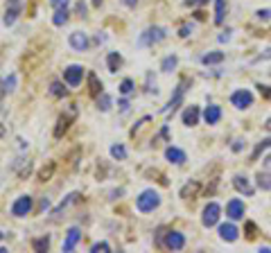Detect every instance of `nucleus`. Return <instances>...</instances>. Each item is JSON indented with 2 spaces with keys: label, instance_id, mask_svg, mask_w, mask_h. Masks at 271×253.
I'll use <instances>...</instances> for the list:
<instances>
[{
  "label": "nucleus",
  "instance_id": "obj_1",
  "mask_svg": "<svg viewBox=\"0 0 271 253\" xmlns=\"http://www.w3.org/2000/svg\"><path fill=\"white\" fill-rule=\"evenodd\" d=\"M161 206V195H158L156 190H143L136 199V208L140 213H154V210Z\"/></svg>",
  "mask_w": 271,
  "mask_h": 253
},
{
  "label": "nucleus",
  "instance_id": "obj_2",
  "mask_svg": "<svg viewBox=\"0 0 271 253\" xmlns=\"http://www.w3.org/2000/svg\"><path fill=\"white\" fill-rule=\"evenodd\" d=\"M165 36H168V32H165V27H158V25H152V27H147L140 34L138 39V48H152V45L161 43V41H165Z\"/></svg>",
  "mask_w": 271,
  "mask_h": 253
},
{
  "label": "nucleus",
  "instance_id": "obj_3",
  "mask_svg": "<svg viewBox=\"0 0 271 253\" xmlns=\"http://www.w3.org/2000/svg\"><path fill=\"white\" fill-rule=\"evenodd\" d=\"M75 118H77V107L70 104L68 111L61 113V116L57 118V125H54V138H64V133L70 129V125L75 122Z\"/></svg>",
  "mask_w": 271,
  "mask_h": 253
},
{
  "label": "nucleus",
  "instance_id": "obj_4",
  "mask_svg": "<svg viewBox=\"0 0 271 253\" xmlns=\"http://www.w3.org/2000/svg\"><path fill=\"white\" fill-rule=\"evenodd\" d=\"M32 208H34V201H32L30 195H20L18 199L11 204V215L14 217H25V215H30Z\"/></svg>",
  "mask_w": 271,
  "mask_h": 253
},
{
  "label": "nucleus",
  "instance_id": "obj_5",
  "mask_svg": "<svg viewBox=\"0 0 271 253\" xmlns=\"http://www.w3.org/2000/svg\"><path fill=\"white\" fill-rule=\"evenodd\" d=\"M20 11H23V0H7V5H5V18H2V23H5L7 27H11V25L18 20Z\"/></svg>",
  "mask_w": 271,
  "mask_h": 253
},
{
  "label": "nucleus",
  "instance_id": "obj_6",
  "mask_svg": "<svg viewBox=\"0 0 271 253\" xmlns=\"http://www.w3.org/2000/svg\"><path fill=\"white\" fill-rule=\"evenodd\" d=\"M190 86V79H181V84L177 86V91H174V95L170 98V102H168V107L163 109L165 113H170V111H177L179 107H181V102H183V95H185V88Z\"/></svg>",
  "mask_w": 271,
  "mask_h": 253
},
{
  "label": "nucleus",
  "instance_id": "obj_7",
  "mask_svg": "<svg viewBox=\"0 0 271 253\" xmlns=\"http://www.w3.org/2000/svg\"><path fill=\"white\" fill-rule=\"evenodd\" d=\"M84 75H86V68H82L79 63H73V66H68V68L64 70V82L68 84V86H79L82 79H84Z\"/></svg>",
  "mask_w": 271,
  "mask_h": 253
},
{
  "label": "nucleus",
  "instance_id": "obj_8",
  "mask_svg": "<svg viewBox=\"0 0 271 253\" xmlns=\"http://www.w3.org/2000/svg\"><path fill=\"white\" fill-rule=\"evenodd\" d=\"M219 215H222V208H219V204H215V201H210V204L203 208V215H201V224L206 226V229H210V226H215L217 222H219Z\"/></svg>",
  "mask_w": 271,
  "mask_h": 253
},
{
  "label": "nucleus",
  "instance_id": "obj_9",
  "mask_svg": "<svg viewBox=\"0 0 271 253\" xmlns=\"http://www.w3.org/2000/svg\"><path fill=\"white\" fill-rule=\"evenodd\" d=\"M68 43L73 50H77V52H86V50L90 48V39L86 32H73V34L68 36Z\"/></svg>",
  "mask_w": 271,
  "mask_h": 253
},
{
  "label": "nucleus",
  "instance_id": "obj_10",
  "mask_svg": "<svg viewBox=\"0 0 271 253\" xmlns=\"http://www.w3.org/2000/svg\"><path fill=\"white\" fill-rule=\"evenodd\" d=\"M231 104L235 109H249L253 104V93L251 91H244V88H242V91H235L231 95Z\"/></svg>",
  "mask_w": 271,
  "mask_h": 253
},
{
  "label": "nucleus",
  "instance_id": "obj_11",
  "mask_svg": "<svg viewBox=\"0 0 271 253\" xmlns=\"http://www.w3.org/2000/svg\"><path fill=\"white\" fill-rule=\"evenodd\" d=\"M163 247H168L170 251H181V249L185 247V238H183V233H179V231H170V233H165Z\"/></svg>",
  "mask_w": 271,
  "mask_h": 253
},
{
  "label": "nucleus",
  "instance_id": "obj_12",
  "mask_svg": "<svg viewBox=\"0 0 271 253\" xmlns=\"http://www.w3.org/2000/svg\"><path fill=\"white\" fill-rule=\"evenodd\" d=\"M79 240H82V231H79L77 226L68 229V233H66V240H64V247H61V251H64V253H70L75 247H77Z\"/></svg>",
  "mask_w": 271,
  "mask_h": 253
},
{
  "label": "nucleus",
  "instance_id": "obj_13",
  "mask_svg": "<svg viewBox=\"0 0 271 253\" xmlns=\"http://www.w3.org/2000/svg\"><path fill=\"white\" fill-rule=\"evenodd\" d=\"M244 213H247V208H244V204H242L240 199H231L226 206V215L231 219H244Z\"/></svg>",
  "mask_w": 271,
  "mask_h": 253
},
{
  "label": "nucleus",
  "instance_id": "obj_14",
  "mask_svg": "<svg viewBox=\"0 0 271 253\" xmlns=\"http://www.w3.org/2000/svg\"><path fill=\"white\" fill-rule=\"evenodd\" d=\"M165 158H168L170 163H174V165H183V163L187 161L185 151L179 149V147H168V149H165Z\"/></svg>",
  "mask_w": 271,
  "mask_h": 253
},
{
  "label": "nucleus",
  "instance_id": "obj_15",
  "mask_svg": "<svg viewBox=\"0 0 271 253\" xmlns=\"http://www.w3.org/2000/svg\"><path fill=\"white\" fill-rule=\"evenodd\" d=\"M199 107L197 104H190V107H185V111H183V125L185 126H194L199 122Z\"/></svg>",
  "mask_w": 271,
  "mask_h": 253
},
{
  "label": "nucleus",
  "instance_id": "obj_16",
  "mask_svg": "<svg viewBox=\"0 0 271 253\" xmlns=\"http://www.w3.org/2000/svg\"><path fill=\"white\" fill-rule=\"evenodd\" d=\"M219 238H222L224 242H235V240L240 238V231H237L235 224H222L219 226Z\"/></svg>",
  "mask_w": 271,
  "mask_h": 253
},
{
  "label": "nucleus",
  "instance_id": "obj_17",
  "mask_svg": "<svg viewBox=\"0 0 271 253\" xmlns=\"http://www.w3.org/2000/svg\"><path fill=\"white\" fill-rule=\"evenodd\" d=\"M233 185H235L237 192H242V195H247V197H253V188H251L247 176H242V174L233 176Z\"/></svg>",
  "mask_w": 271,
  "mask_h": 253
},
{
  "label": "nucleus",
  "instance_id": "obj_18",
  "mask_svg": "<svg viewBox=\"0 0 271 253\" xmlns=\"http://www.w3.org/2000/svg\"><path fill=\"white\" fill-rule=\"evenodd\" d=\"M219 118H222V109L217 107V104L206 107V111H203V120H206L208 125H217V122H219Z\"/></svg>",
  "mask_w": 271,
  "mask_h": 253
},
{
  "label": "nucleus",
  "instance_id": "obj_19",
  "mask_svg": "<svg viewBox=\"0 0 271 253\" xmlns=\"http://www.w3.org/2000/svg\"><path fill=\"white\" fill-rule=\"evenodd\" d=\"M106 66H108V73H118L120 66H122V54L120 52H108L106 54Z\"/></svg>",
  "mask_w": 271,
  "mask_h": 253
},
{
  "label": "nucleus",
  "instance_id": "obj_20",
  "mask_svg": "<svg viewBox=\"0 0 271 253\" xmlns=\"http://www.w3.org/2000/svg\"><path fill=\"white\" fill-rule=\"evenodd\" d=\"M77 199H79V192H70V195L66 197V199L61 201V204H59V206H57V208L52 210V215H61V213H64V210H66V208H68L70 204H75V201H77Z\"/></svg>",
  "mask_w": 271,
  "mask_h": 253
},
{
  "label": "nucleus",
  "instance_id": "obj_21",
  "mask_svg": "<svg viewBox=\"0 0 271 253\" xmlns=\"http://www.w3.org/2000/svg\"><path fill=\"white\" fill-rule=\"evenodd\" d=\"M89 93H90V95H93V98H97V95H99V93H102V82H99V79H97V75H95V73H90L89 75Z\"/></svg>",
  "mask_w": 271,
  "mask_h": 253
},
{
  "label": "nucleus",
  "instance_id": "obj_22",
  "mask_svg": "<svg viewBox=\"0 0 271 253\" xmlns=\"http://www.w3.org/2000/svg\"><path fill=\"white\" fill-rule=\"evenodd\" d=\"M224 61V52H208L201 57L203 66H215V63H222Z\"/></svg>",
  "mask_w": 271,
  "mask_h": 253
},
{
  "label": "nucleus",
  "instance_id": "obj_23",
  "mask_svg": "<svg viewBox=\"0 0 271 253\" xmlns=\"http://www.w3.org/2000/svg\"><path fill=\"white\" fill-rule=\"evenodd\" d=\"M54 170H57V163L50 161L48 165H43L39 170V181H50V179H52V174H54Z\"/></svg>",
  "mask_w": 271,
  "mask_h": 253
},
{
  "label": "nucleus",
  "instance_id": "obj_24",
  "mask_svg": "<svg viewBox=\"0 0 271 253\" xmlns=\"http://www.w3.org/2000/svg\"><path fill=\"white\" fill-rule=\"evenodd\" d=\"M224 16H226V2L224 0H215V23L222 25Z\"/></svg>",
  "mask_w": 271,
  "mask_h": 253
},
{
  "label": "nucleus",
  "instance_id": "obj_25",
  "mask_svg": "<svg viewBox=\"0 0 271 253\" xmlns=\"http://www.w3.org/2000/svg\"><path fill=\"white\" fill-rule=\"evenodd\" d=\"M197 190H199V183H197V181H192V183H185V185L181 188V197H183V199H194Z\"/></svg>",
  "mask_w": 271,
  "mask_h": 253
},
{
  "label": "nucleus",
  "instance_id": "obj_26",
  "mask_svg": "<svg viewBox=\"0 0 271 253\" xmlns=\"http://www.w3.org/2000/svg\"><path fill=\"white\" fill-rule=\"evenodd\" d=\"M111 104H113V100H111V95H108V93H99V95H97V109H99V111H104V113H106L108 111V109H111Z\"/></svg>",
  "mask_w": 271,
  "mask_h": 253
},
{
  "label": "nucleus",
  "instance_id": "obj_27",
  "mask_svg": "<svg viewBox=\"0 0 271 253\" xmlns=\"http://www.w3.org/2000/svg\"><path fill=\"white\" fill-rule=\"evenodd\" d=\"M177 63H179V57H177V54H170V57L163 59L161 70H163V73H172V70L177 68Z\"/></svg>",
  "mask_w": 271,
  "mask_h": 253
},
{
  "label": "nucleus",
  "instance_id": "obj_28",
  "mask_svg": "<svg viewBox=\"0 0 271 253\" xmlns=\"http://www.w3.org/2000/svg\"><path fill=\"white\" fill-rule=\"evenodd\" d=\"M52 23L57 25V27H61V25H66V23H68V9H66V7H61V9H57V11H54V16H52Z\"/></svg>",
  "mask_w": 271,
  "mask_h": 253
},
{
  "label": "nucleus",
  "instance_id": "obj_29",
  "mask_svg": "<svg viewBox=\"0 0 271 253\" xmlns=\"http://www.w3.org/2000/svg\"><path fill=\"white\" fill-rule=\"evenodd\" d=\"M258 188L260 190H271V174L269 172H258Z\"/></svg>",
  "mask_w": 271,
  "mask_h": 253
},
{
  "label": "nucleus",
  "instance_id": "obj_30",
  "mask_svg": "<svg viewBox=\"0 0 271 253\" xmlns=\"http://www.w3.org/2000/svg\"><path fill=\"white\" fill-rule=\"evenodd\" d=\"M48 247H50V235L32 240V249H34V251H48Z\"/></svg>",
  "mask_w": 271,
  "mask_h": 253
},
{
  "label": "nucleus",
  "instance_id": "obj_31",
  "mask_svg": "<svg viewBox=\"0 0 271 253\" xmlns=\"http://www.w3.org/2000/svg\"><path fill=\"white\" fill-rule=\"evenodd\" d=\"M50 93H52L54 98H64L68 91H66V86L61 82H52V84H50Z\"/></svg>",
  "mask_w": 271,
  "mask_h": 253
},
{
  "label": "nucleus",
  "instance_id": "obj_32",
  "mask_svg": "<svg viewBox=\"0 0 271 253\" xmlns=\"http://www.w3.org/2000/svg\"><path fill=\"white\" fill-rule=\"evenodd\" d=\"M269 147H271V138H265V140H262L260 145L256 147V151L251 154V163H253V161H258V156H260L265 149H269Z\"/></svg>",
  "mask_w": 271,
  "mask_h": 253
},
{
  "label": "nucleus",
  "instance_id": "obj_33",
  "mask_svg": "<svg viewBox=\"0 0 271 253\" xmlns=\"http://www.w3.org/2000/svg\"><path fill=\"white\" fill-rule=\"evenodd\" d=\"M111 156H113L115 161L127 158V149H124V145H113V147H111Z\"/></svg>",
  "mask_w": 271,
  "mask_h": 253
},
{
  "label": "nucleus",
  "instance_id": "obj_34",
  "mask_svg": "<svg viewBox=\"0 0 271 253\" xmlns=\"http://www.w3.org/2000/svg\"><path fill=\"white\" fill-rule=\"evenodd\" d=\"M108 251H111V244L108 242H97L90 247V253H108Z\"/></svg>",
  "mask_w": 271,
  "mask_h": 253
},
{
  "label": "nucleus",
  "instance_id": "obj_35",
  "mask_svg": "<svg viewBox=\"0 0 271 253\" xmlns=\"http://www.w3.org/2000/svg\"><path fill=\"white\" fill-rule=\"evenodd\" d=\"M131 91H133V82L131 79H122V84H120V93H122V95H129Z\"/></svg>",
  "mask_w": 271,
  "mask_h": 253
},
{
  "label": "nucleus",
  "instance_id": "obj_36",
  "mask_svg": "<svg viewBox=\"0 0 271 253\" xmlns=\"http://www.w3.org/2000/svg\"><path fill=\"white\" fill-rule=\"evenodd\" d=\"M5 88H7V93H11L16 88V75L11 73L9 77H5Z\"/></svg>",
  "mask_w": 271,
  "mask_h": 253
},
{
  "label": "nucleus",
  "instance_id": "obj_37",
  "mask_svg": "<svg viewBox=\"0 0 271 253\" xmlns=\"http://www.w3.org/2000/svg\"><path fill=\"white\" fill-rule=\"evenodd\" d=\"M256 16H258V20H265L267 23V20H271V9H260Z\"/></svg>",
  "mask_w": 271,
  "mask_h": 253
},
{
  "label": "nucleus",
  "instance_id": "obj_38",
  "mask_svg": "<svg viewBox=\"0 0 271 253\" xmlns=\"http://www.w3.org/2000/svg\"><path fill=\"white\" fill-rule=\"evenodd\" d=\"M70 0H50V5L54 7V9H61V7H68Z\"/></svg>",
  "mask_w": 271,
  "mask_h": 253
},
{
  "label": "nucleus",
  "instance_id": "obj_39",
  "mask_svg": "<svg viewBox=\"0 0 271 253\" xmlns=\"http://www.w3.org/2000/svg\"><path fill=\"white\" fill-rule=\"evenodd\" d=\"M190 32H192V25H183V27L179 29V36H183V39H185V36H190Z\"/></svg>",
  "mask_w": 271,
  "mask_h": 253
},
{
  "label": "nucleus",
  "instance_id": "obj_40",
  "mask_svg": "<svg viewBox=\"0 0 271 253\" xmlns=\"http://www.w3.org/2000/svg\"><path fill=\"white\" fill-rule=\"evenodd\" d=\"M208 0H185V7H199V5H206Z\"/></svg>",
  "mask_w": 271,
  "mask_h": 253
},
{
  "label": "nucleus",
  "instance_id": "obj_41",
  "mask_svg": "<svg viewBox=\"0 0 271 253\" xmlns=\"http://www.w3.org/2000/svg\"><path fill=\"white\" fill-rule=\"evenodd\" d=\"M247 231H249V240L256 238V224H251V222H249V224H247Z\"/></svg>",
  "mask_w": 271,
  "mask_h": 253
},
{
  "label": "nucleus",
  "instance_id": "obj_42",
  "mask_svg": "<svg viewBox=\"0 0 271 253\" xmlns=\"http://www.w3.org/2000/svg\"><path fill=\"white\" fill-rule=\"evenodd\" d=\"M242 149H244V140L240 138V140H235V145H233V151L237 154V151H242Z\"/></svg>",
  "mask_w": 271,
  "mask_h": 253
},
{
  "label": "nucleus",
  "instance_id": "obj_43",
  "mask_svg": "<svg viewBox=\"0 0 271 253\" xmlns=\"http://www.w3.org/2000/svg\"><path fill=\"white\" fill-rule=\"evenodd\" d=\"M75 9H77L79 16H86V5H84V2H77V7H75Z\"/></svg>",
  "mask_w": 271,
  "mask_h": 253
},
{
  "label": "nucleus",
  "instance_id": "obj_44",
  "mask_svg": "<svg viewBox=\"0 0 271 253\" xmlns=\"http://www.w3.org/2000/svg\"><path fill=\"white\" fill-rule=\"evenodd\" d=\"M7 95V88H5V79H0V98Z\"/></svg>",
  "mask_w": 271,
  "mask_h": 253
},
{
  "label": "nucleus",
  "instance_id": "obj_45",
  "mask_svg": "<svg viewBox=\"0 0 271 253\" xmlns=\"http://www.w3.org/2000/svg\"><path fill=\"white\" fill-rule=\"evenodd\" d=\"M122 5L124 7H136L138 5V0H122Z\"/></svg>",
  "mask_w": 271,
  "mask_h": 253
},
{
  "label": "nucleus",
  "instance_id": "obj_46",
  "mask_svg": "<svg viewBox=\"0 0 271 253\" xmlns=\"http://www.w3.org/2000/svg\"><path fill=\"white\" fill-rule=\"evenodd\" d=\"M127 109H129V102L127 100H120V111H127Z\"/></svg>",
  "mask_w": 271,
  "mask_h": 253
},
{
  "label": "nucleus",
  "instance_id": "obj_47",
  "mask_svg": "<svg viewBox=\"0 0 271 253\" xmlns=\"http://www.w3.org/2000/svg\"><path fill=\"white\" fill-rule=\"evenodd\" d=\"M228 39H231V34H228V32H224V34L219 36V41H222V43H224V41H228Z\"/></svg>",
  "mask_w": 271,
  "mask_h": 253
},
{
  "label": "nucleus",
  "instance_id": "obj_48",
  "mask_svg": "<svg viewBox=\"0 0 271 253\" xmlns=\"http://www.w3.org/2000/svg\"><path fill=\"white\" fill-rule=\"evenodd\" d=\"M2 59H5V45H0V63H2Z\"/></svg>",
  "mask_w": 271,
  "mask_h": 253
},
{
  "label": "nucleus",
  "instance_id": "obj_49",
  "mask_svg": "<svg viewBox=\"0 0 271 253\" xmlns=\"http://www.w3.org/2000/svg\"><path fill=\"white\" fill-rule=\"evenodd\" d=\"M41 208H43V210H45V208H50V201H48V199H43V201H41Z\"/></svg>",
  "mask_w": 271,
  "mask_h": 253
},
{
  "label": "nucleus",
  "instance_id": "obj_50",
  "mask_svg": "<svg viewBox=\"0 0 271 253\" xmlns=\"http://www.w3.org/2000/svg\"><path fill=\"white\" fill-rule=\"evenodd\" d=\"M265 167H271V156H267L265 158Z\"/></svg>",
  "mask_w": 271,
  "mask_h": 253
},
{
  "label": "nucleus",
  "instance_id": "obj_51",
  "mask_svg": "<svg viewBox=\"0 0 271 253\" xmlns=\"http://www.w3.org/2000/svg\"><path fill=\"white\" fill-rule=\"evenodd\" d=\"M102 2H104V0H93V5H95V7H99Z\"/></svg>",
  "mask_w": 271,
  "mask_h": 253
},
{
  "label": "nucleus",
  "instance_id": "obj_52",
  "mask_svg": "<svg viewBox=\"0 0 271 253\" xmlns=\"http://www.w3.org/2000/svg\"><path fill=\"white\" fill-rule=\"evenodd\" d=\"M2 136H5V126L0 125V138H2Z\"/></svg>",
  "mask_w": 271,
  "mask_h": 253
},
{
  "label": "nucleus",
  "instance_id": "obj_53",
  "mask_svg": "<svg viewBox=\"0 0 271 253\" xmlns=\"http://www.w3.org/2000/svg\"><path fill=\"white\" fill-rule=\"evenodd\" d=\"M265 126H267V129H269V131H271V118H269V120H267V125H265Z\"/></svg>",
  "mask_w": 271,
  "mask_h": 253
},
{
  "label": "nucleus",
  "instance_id": "obj_54",
  "mask_svg": "<svg viewBox=\"0 0 271 253\" xmlns=\"http://www.w3.org/2000/svg\"><path fill=\"white\" fill-rule=\"evenodd\" d=\"M0 253H7V249H5V247H0Z\"/></svg>",
  "mask_w": 271,
  "mask_h": 253
},
{
  "label": "nucleus",
  "instance_id": "obj_55",
  "mask_svg": "<svg viewBox=\"0 0 271 253\" xmlns=\"http://www.w3.org/2000/svg\"><path fill=\"white\" fill-rule=\"evenodd\" d=\"M2 238H5V235H2V231H0V240H2Z\"/></svg>",
  "mask_w": 271,
  "mask_h": 253
}]
</instances>
